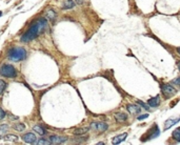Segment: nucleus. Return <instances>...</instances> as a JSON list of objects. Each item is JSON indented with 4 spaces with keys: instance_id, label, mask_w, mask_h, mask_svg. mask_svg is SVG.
Here are the masks:
<instances>
[{
    "instance_id": "nucleus-10",
    "label": "nucleus",
    "mask_w": 180,
    "mask_h": 145,
    "mask_svg": "<svg viewBox=\"0 0 180 145\" xmlns=\"http://www.w3.org/2000/svg\"><path fill=\"white\" fill-rule=\"evenodd\" d=\"M180 121V117L178 118H175V119H169V120L165 121V123H164V129H169L170 127H172L173 125L177 124L178 122Z\"/></svg>"
},
{
    "instance_id": "nucleus-28",
    "label": "nucleus",
    "mask_w": 180,
    "mask_h": 145,
    "mask_svg": "<svg viewBox=\"0 0 180 145\" xmlns=\"http://www.w3.org/2000/svg\"><path fill=\"white\" fill-rule=\"evenodd\" d=\"M149 117V115L148 114H144V115H141L140 117H138V120H143V119H146V118Z\"/></svg>"
},
{
    "instance_id": "nucleus-27",
    "label": "nucleus",
    "mask_w": 180,
    "mask_h": 145,
    "mask_svg": "<svg viewBox=\"0 0 180 145\" xmlns=\"http://www.w3.org/2000/svg\"><path fill=\"white\" fill-rule=\"evenodd\" d=\"M138 104H140V105H141L143 108H146V109H149V108H150V107H148V105H146V103H143L142 101H138Z\"/></svg>"
},
{
    "instance_id": "nucleus-21",
    "label": "nucleus",
    "mask_w": 180,
    "mask_h": 145,
    "mask_svg": "<svg viewBox=\"0 0 180 145\" xmlns=\"http://www.w3.org/2000/svg\"><path fill=\"white\" fill-rule=\"evenodd\" d=\"M36 144H38V145H49V144H51V142H50V140L48 141V140H45V139H40L38 142H36Z\"/></svg>"
},
{
    "instance_id": "nucleus-31",
    "label": "nucleus",
    "mask_w": 180,
    "mask_h": 145,
    "mask_svg": "<svg viewBox=\"0 0 180 145\" xmlns=\"http://www.w3.org/2000/svg\"><path fill=\"white\" fill-rule=\"evenodd\" d=\"M178 67H179V71H180V62H179V65H178Z\"/></svg>"
},
{
    "instance_id": "nucleus-13",
    "label": "nucleus",
    "mask_w": 180,
    "mask_h": 145,
    "mask_svg": "<svg viewBox=\"0 0 180 145\" xmlns=\"http://www.w3.org/2000/svg\"><path fill=\"white\" fill-rule=\"evenodd\" d=\"M115 119L117 120V122H120V123H123L125 121L128 120V116L123 113H117L115 115Z\"/></svg>"
},
{
    "instance_id": "nucleus-5",
    "label": "nucleus",
    "mask_w": 180,
    "mask_h": 145,
    "mask_svg": "<svg viewBox=\"0 0 180 145\" xmlns=\"http://www.w3.org/2000/svg\"><path fill=\"white\" fill-rule=\"evenodd\" d=\"M22 140H23L25 143H28V144H36V141H37L36 136H35L33 132H28V134L23 135L22 136Z\"/></svg>"
},
{
    "instance_id": "nucleus-26",
    "label": "nucleus",
    "mask_w": 180,
    "mask_h": 145,
    "mask_svg": "<svg viewBox=\"0 0 180 145\" xmlns=\"http://www.w3.org/2000/svg\"><path fill=\"white\" fill-rule=\"evenodd\" d=\"M172 82H173V84H175V85H180V78H175Z\"/></svg>"
},
{
    "instance_id": "nucleus-8",
    "label": "nucleus",
    "mask_w": 180,
    "mask_h": 145,
    "mask_svg": "<svg viewBox=\"0 0 180 145\" xmlns=\"http://www.w3.org/2000/svg\"><path fill=\"white\" fill-rule=\"evenodd\" d=\"M161 90H162V93L164 94V95H166V96H170V95H173V94L176 93V90H174L173 87H172V85H170V84H164V85H162Z\"/></svg>"
},
{
    "instance_id": "nucleus-16",
    "label": "nucleus",
    "mask_w": 180,
    "mask_h": 145,
    "mask_svg": "<svg viewBox=\"0 0 180 145\" xmlns=\"http://www.w3.org/2000/svg\"><path fill=\"white\" fill-rule=\"evenodd\" d=\"M34 131L35 132H37V134H39V135H41V136H43V135H45V129L43 127H42L41 125H35L34 126Z\"/></svg>"
},
{
    "instance_id": "nucleus-29",
    "label": "nucleus",
    "mask_w": 180,
    "mask_h": 145,
    "mask_svg": "<svg viewBox=\"0 0 180 145\" xmlns=\"http://www.w3.org/2000/svg\"><path fill=\"white\" fill-rule=\"evenodd\" d=\"M77 2L78 3H82V0H77Z\"/></svg>"
},
{
    "instance_id": "nucleus-17",
    "label": "nucleus",
    "mask_w": 180,
    "mask_h": 145,
    "mask_svg": "<svg viewBox=\"0 0 180 145\" xmlns=\"http://www.w3.org/2000/svg\"><path fill=\"white\" fill-rule=\"evenodd\" d=\"M3 139H4V141L13 142V143H15V142H17L18 140H19V138H18L17 136H14V135H7Z\"/></svg>"
},
{
    "instance_id": "nucleus-3",
    "label": "nucleus",
    "mask_w": 180,
    "mask_h": 145,
    "mask_svg": "<svg viewBox=\"0 0 180 145\" xmlns=\"http://www.w3.org/2000/svg\"><path fill=\"white\" fill-rule=\"evenodd\" d=\"M0 75L7 77V78H14V77L17 76V71L15 69V67L13 65L3 64L0 67Z\"/></svg>"
},
{
    "instance_id": "nucleus-19",
    "label": "nucleus",
    "mask_w": 180,
    "mask_h": 145,
    "mask_svg": "<svg viewBox=\"0 0 180 145\" xmlns=\"http://www.w3.org/2000/svg\"><path fill=\"white\" fill-rule=\"evenodd\" d=\"M7 129H9L7 124H1L0 125V137H2L4 134H7Z\"/></svg>"
},
{
    "instance_id": "nucleus-1",
    "label": "nucleus",
    "mask_w": 180,
    "mask_h": 145,
    "mask_svg": "<svg viewBox=\"0 0 180 145\" xmlns=\"http://www.w3.org/2000/svg\"><path fill=\"white\" fill-rule=\"evenodd\" d=\"M48 21L44 18H39L35 21L34 24H32L31 28H28V31L25 32L24 34L21 36V41L22 42H30L32 40H34L38 37L39 35L41 34L42 32L44 31V28H46Z\"/></svg>"
},
{
    "instance_id": "nucleus-15",
    "label": "nucleus",
    "mask_w": 180,
    "mask_h": 145,
    "mask_svg": "<svg viewBox=\"0 0 180 145\" xmlns=\"http://www.w3.org/2000/svg\"><path fill=\"white\" fill-rule=\"evenodd\" d=\"M89 130H90V127H80V128H76V129L74 130V135H76V136L84 135V134H87V132Z\"/></svg>"
},
{
    "instance_id": "nucleus-32",
    "label": "nucleus",
    "mask_w": 180,
    "mask_h": 145,
    "mask_svg": "<svg viewBox=\"0 0 180 145\" xmlns=\"http://www.w3.org/2000/svg\"><path fill=\"white\" fill-rule=\"evenodd\" d=\"M178 53H180V48H178Z\"/></svg>"
},
{
    "instance_id": "nucleus-14",
    "label": "nucleus",
    "mask_w": 180,
    "mask_h": 145,
    "mask_svg": "<svg viewBox=\"0 0 180 145\" xmlns=\"http://www.w3.org/2000/svg\"><path fill=\"white\" fill-rule=\"evenodd\" d=\"M75 7V2L73 0H66L62 4V9L63 10H71Z\"/></svg>"
},
{
    "instance_id": "nucleus-18",
    "label": "nucleus",
    "mask_w": 180,
    "mask_h": 145,
    "mask_svg": "<svg viewBox=\"0 0 180 145\" xmlns=\"http://www.w3.org/2000/svg\"><path fill=\"white\" fill-rule=\"evenodd\" d=\"M173 139L176 140L177 142H180V127L176 128V129L173 131Z\"/></svg>"
},
{
    "instance_id": "nucleus-9",
    "label": "nucleus",
    "mask_w": 180,
    "mask_h": 145,
    "mask_svg": "<svg viewBox=\"0 0 180 145\" xmlns=\"http://www.w3.org/2000/svg\"><path fill=\"white\" fill-rule=\"evenodd\" d=\"M126 137H128V132H123L121 135H118L112 139V143L113 144H119V143L124 141L125 139H126Z\"/></svg>"
},
{
    "instance_id": "nucleus-30",
    "label": "nucleus",
    "mask_w": 180,
    "mask_h": 145,
    "mask_svg": "<svg viewBox=\"0 0 180 145\" xmlns=\"http://www.w3.org/2000/svg\"><path fill=\"white\" fill-rule=\"evenodd\" d=\"M1 16H2V12H0V17H1Z\"/></svg>"
},
{
    "instance_id": "nucleus-22",
    "label": "nucleus",
    "mask_w": 180,
    "mask_h": 145,
    "mask_svg": "<svg viewBox=\"0 0 180 145\" xmlns=\"http://www.w3.org/2000/svg\"><path fill=\"white\" fill-rule=\"evenodd\" d=\"M7 87V83L4 82L3 80H0V95L3 93V90H5Z\"/></svg>"
},
{
    "instance_id": "nucleus-20",
    "label": "nucleus",
    "mask_w": 180,
    "mask_h": 145,
    "mask_svg": "<svg viewBox=\"0 0 180 145\" xmlns=\"http://www.w3.org/2000/svg\"><path fill=\"white\" fill-rule=\"evenodd\" d=\"M46 17L50 18V20H54V19L56 18V13L53 10L48 11V13H46Z\"/></svg>"
},
{
    "instance_id": "nucleus-24",
    "label": "nucleus",
    "mask_w": 180,
    "mask_h": 145,
    "mask_svg": "<svg viewBox=\"0 0 180 145\" xmlns=\"http://www.w3.org/2000/svg\"><path fill=\"white\" fill-rule=\"evenodd\" d=\"M87 140V137H83V138H78L76 140H74V143H83Z\"/></svg>"
},
{
    "instance_id": "nucleus-4",
    "label": "nucleus",
    "mask_w": 180,
    "mask_h": 145,
    "mask_svg": "<svg viewBox=\"0 0 180 145\" xmlns=\"http://www.w3.org/2000/svg\"><path fill=\"white\" fill-rule=\"evenodd\" d=\"M158 136H159V128H158L157 125H154V126H153V127L149 130V132L146 135V137H142L141 141L142 142L149 141V140H152V139L157 138Z\"/></svg>"
},
{
    "instance_id": "nucleus-7",
    "label": "nucleus",
    "mask_w": 180,
    "mask_h": 145,
    "mask_svg": "<svg viewBox=\"0 0 180 145\" xmlns=\"http://www.w3.org/2000/svg\"><path fill=\"white\" fill-rule=\"evenodd\" d=\"M91 128L102 132V131H105L107 129V124H105L103 122H98V123H95V122H94V123L91 124Z\"/></svg>"
},
{
    "instance_id": "nucleus-6",
    "label": "nucleus",
    "mask_w": 180,
    "mask_h": 145,
    "mask_svg": "<svg viewBox=\"0 0 180 145\" xmlns=\"http://www.w3.org/2000/svg\"><path fill=\"white\" fill-rule=\"evenodd\" d=\"M66 141H68L66 137H61V136H52V137H50L51 144H63Z\"/></svg>"
},
{
    "instance_id": "nucleus-23",
    "label": "nucleus",
    "mask_w": 180,
    "mask_h": 145,
    "mask_svg": "<svg viewBox=\"0 0 180 145\" xmlns=\"http://www.w3.org/2000/svg\"><path fill=\"white\" fill-rule=\"evenodd\" d=\"M24 128H25L24 124H16V125H14V129H16V130H18V131L24 130Z\"/></svg>"
},
{
    "instance_id": "nucleus-2",
    "label": "nucleus",
    "mask_w": 180,
    "mask_h": 145,
    "mask_svg": "<svg viewBox=\"0 0 180 145\" xmlns=\"http://www.w3.org/2000/svg\"><path fill=\"white\" fill-rule=\"evenodd\" d=\"M9 59L11 61H14V62H18L25 59L26 57V52H25L24 48L22 47H13L9 51Z\"/></svg>"
},
{
    "instance_id": "nucleus-11",
    "label": "nucleus",
    "mask_w": 180,
    "mask_h": 145,
    "mask_svg": "<svg viewBox=\"0 0 180 145\" xmlns=\"http://www.w3.org/2000/svg\"><path fill=\"white\" fill-rule=\"evenodd\" d=\"M126 109L130 114L132 115H138L140 113V107L137 106V105H134V104H130L126 106Z\"/></svg>"
},
{
    "instance_id": "nucleus-25",
    "label": "nucleus",
    "mask_w": 180,
    "mask_h": 145,
    "mask_svg": "<svg viewBox=\"0 0 180 145\" xmlns=\"http://www.w3.org/2000/svg\"><path fill=\"white\" fill-rule=\"evenodd\" d=\"M4 118H5V113H4L3 109L0 107V120H2Z\"/></svg>"
},
{
    "instance_id": "nucleus-12",
    "label": "nucleus",
    "mask_w": 180,
    "mask_h": 145,
    "mask_svg": "<svg viewBox=\"0 0 180 145\" xmlns=\"http://www.w3.org/2000/svg\"><path fill=\"white\" fill-rule=\"evenodd\" d=\"M148 103L151 107H157L160 104V97L159 96H156L155 98H152L148 101Z\"/></svg>"
}]
</instances>
